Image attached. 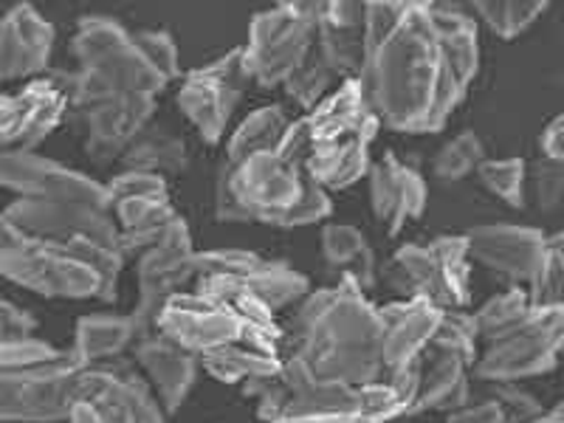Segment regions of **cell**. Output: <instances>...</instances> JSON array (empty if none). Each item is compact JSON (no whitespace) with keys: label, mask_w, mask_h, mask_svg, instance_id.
<instances>
[{"label":"cell","mask_w":564,"mask_h":423,"mask_svg":"<svg viewBox=\"0 0 564 423\" xmlns=\"http://www.w3.org/2000/svg\"><path fill=\"white\" fill-rule=\"evenodd\" d=\"M119 226V246L124 257H141L167 238L170 226L181 218L170 195L148 198H119L110 204Z\"/></svg>","instance_id":"cell-27"},{"label":"cell","mask_w":564,"mask_h":423,"mask_svg":"<svg viewBox=\"0 0 564 423\" xmlns=\"http://www.w3.org/2000/svg\"><path fill=\"white\" fill-rule=\"evenodd\" d=\"M330 209L308 170V116L294 119L276 148L224 159L215 181V215L224 224L296 229L325 220Z\"/></svg>","instance_id":"cell-3"},{"label":"cell","mask_w":564,"mask_h":423,"mask_svg":"<svg viewBox=\"0 0 564 423\" xmlns=\"http://www.w3.org/2000/svg\"><path fill=\"white\" fill-rule=\"evenodd\" d=\"M85 401L102 423H167V412L148 379L130 361L85 365L70 381V406Z\"/></svg>","instance_id":"cell-13"},{"label":"cell","mask_w":564,"mask_h":423,"mask_svg":"<svg viewBox=\"0 0 564 423\" xmlns=\"http://www.w3.org/2000/svg\"><path fill=\"white\" fill-rule=\"evenodd\" d=\"M124 170H139V173H155V175H181L189 164V153H186L184 139L170 133L167 128H148L141 130L130 148L124 150L122 159Z\"/></svg>","instance_id":"cell-31"},{"label":"cell","mask_w":564,"mask_h":423,"mask_svg":"<svg viewBox=\"0 0 564 423\" xmlns=\"http://www.w3.org/2000/svg\"><path fill=\"white\" fill-rule=\"evenodd\" d=\"M65 350L48 345V341L29 336V339L18 341H0V372H14V370H29V367L52 365L63 356Z\"/></svg>","instance_id":"cell-41"},{"label":"cell","mask_w":564,"mask_h":423,"mask_svg":"<svg viewBox=\"0 0 564 423\" xmlns=\"http://www.w3.org/2000/svg\"><path fill=\"white\" fill-rule=\"evenodd\" d=\"M542 153L547 159L564 161V113L556 116L545 128V133H542Z\"/></svg>","instance_id":"cell-47"},{"label":"cell","mask_w":564,"mask_h":423,"mask_svg":"<svg viewBox=\"0 0 564 423\" xmlns=\"http://www.w3.org/2000/svg\"><path fill=\"white\" fill-rule=\"evenodd\" d=\"M477 178L486 186L494 198H500L502 204L511 209H522L525 206V181H528V164L522 159H500V161H482L477 167Z\"/></svg>","instance_id":"cell-38"},{"label":"cell","mask_w":564,"mask_h":423,"mask_svg":"<svg viewBox=\"0 0 564 423\" xmlns=\"http://www.w3.org/2000/svg\"><path fill=\"white\" fill-rule=\"evenodd\" d=\"M65 423H102V417H99V412L94 410L90 404H85V401H77V404L70 406L68 421H65Z\"/></svg>","instance_id":"cell-48"},{"label":"cell","mask_w":564,"mask_h":423,"mask_svg":"<svg viewBox=\"0 0 564 423\" xmlns=\"http://www.w3.org/2000/svg\"><path fill=\"white\" fill-rule=\"evenodd\" d=\"M491 398L500 401L502 410H506L508 421L511 423H531L533 417H539L545 412L542 401H539L533 392L522 390L517 381H502V384H491Z\"/></svg>","instance_id":"cell-44"},{"label":"cell","mask_w":564,"mask_h":423,"mask_svg":"<svg viewBox=\"0 0 564 423\" xmlns=\"http://www.w3.org/2000/svg\"><path fill=\"white\" fill-rule=\"evenodd\" d=\"M533 308H564V235H547V249L528 285Z\"/></svg>","instance_id":"cell-36"},{"label":"cell","mask_w":564,"mask_h":423,"mask_svg":"<svg viewBox=\"0 0 564 423\" xmlns=\"http://www.w3.org/2000/svg\"><path fill=\"white\" fill-rule=\"evenodd\" d=\"M0 231L37 240H97V243L122 249L113 212L90 204H74V200H12L3 209Z\"/></svg>","instance_id":"cell-17"},{"label":"cell","mask_w":564,"mask_h":423,"mask_svg":"<svg viewBox=\"0 0 564 423\" xmlns=\"http://www.w3.org/2000/svg\"><path fill=\"white\" fill-rule=\"evenodd\" d=\"M384 319L352 276L308 294L282 325L280 379L289 384L370 387L384 381Z\"/></svg>","instance_id":"cell-2"},{"label":"cell","mask_w":564,"mask_h":423,"mask_svg":"<svg viewBox=\"0 0 564 423\" xmlns=\"http://www.w3.org/2000/svg\"><path fill=\"white\" fill-rule=\"evenodd\" d=\"M195 251L193 235L184 218L170 226L167 238L155 249L139 257L135 263V285H139V300H135L133 319L139 325L141 336L155 334V319L164 311L175 294H184L195 285Z\"/></svg>","instance_id":"cell-15"},{"label":"cell","mask_w":564,"mask_h":423,"mask_svg":"<svg viewBox=\"0 0 564 423\" xmlns=\"http://www.w3.org/2000/svg\"><path fill=\"white\" fill-rule=\"evenodd\" d=\"M443 308L430 300H398L381 305L384 334H381V359L384 381L412 365H421L441 325Z\"/></svg>","instance_id":"cell-22"},{"label":"cell","mask_w":564,"mask_h":423,"mask_svg":"<svg viewBox=\"0 0 564 423\" xmlns=\"http://www.w3.org/2000/svg\"><path fill=\"white\" fill-rule=\"evenodd\" d=\"M471 263L528 289L547 249V235L531 226L488 224L466 231Z\"/></svg>","instance_id":"cell-21"},{"label":"cell","mask_w":564,"mask_h":423,"mask_svg":"<svg viewBox=\"0 0 564 423\" xmlns=\"http://www.w3.org/2000/svg\"><path fill=\"white\" fill-rule=\"evenodd\" d=\"M322 257L339 276H352L361 289L376 285V257L365 231L347 224H327L322 229Z\"/></svg>","instance_id":"cell-30"},{"label":"cell","mask_w":564,"mask_h":423,"mask_svg":"<svg viewBox=\"0 0 564 423\" xmlns=\"http://www.w3.org/2000/svg\"><path fill=\"white\" fill-rule=\"evenodd\" d=\"M85 367L77 350L52 365L0 372V417L7 423H63L70 412V381Z\"/></svg>","instance_id":"cell-14"},{"label":"cell","mask_w":564,"mask_h":423,"mask_svg":"<svg viewBox=\"0 0 564 423\" xmlns=\"http://www.w3.org/2000/svg\"><path fill=\"white\" fill-rule=\"evenodd\" d=\"M528 181L533 189V204L539 212H553L564 198V161L542 159L528 170Z\"/></svg>","instance_id":"cell-42"},{"label":"cell","mask_w":564,"mask_h":423,"mask_svg":"<svg viewBox=\"0 0 564 423\" xmlns=\"http://www.w3.org/2000/svg\"><path fill=\"white\" fill-rule=\"evenodd\" d=\"M68 90L54 79H34L0 99V141L3 153H32L68 116Z\"/></svg>","instance_id":"cell-19"},{"label":"cell","mask_w":564,"mask_h":423,"mask_svg":"<svg viewBox=\"0 0 564 423\" xmlns=\"http://www.w3.org/2000/svg\"><path fill=\"white\" fill-rule=\"evenodd\" d=\"M564 350V308H533L520 325L482 341L475 376L486 384L525 381L551 372Z\"/></svg>","instance_id":"cell-11"},{"label":"cell","mask_w":564,"mask_h":423,"mask_svg":"<svg viewBox=\"0 0 564 423\" xmlns=\"http://www.w3.org/2000/svg\"><path fill=\"white\" fill-rule=\"evenodd\" d=\"M480 68L475 18L443 3H367L361 88L395 133H435Z\"/></svg>","instance_id":"cell-1"},{"label":"cell","mask_w":564,"mask_h":423,"mask_svg":"<svg viewBox=\"0 0 564 423\" xmlns=\"http://www.w3.org/2000/svg\"><path fill=\"white\" fill-rule=\"evenodd\" d=\"M446 423H511L508 421L506 410H502L500 401H480V404H466L460 410L449 412Z\"/></svg>","instance_id":"cell-46"},{"label":"cell","mask_w":564,"mask_h":423,"mask_svg":"<svg viewBox=\"0 0 564 423\" xmlns=\"http://www.w3.org/2000/svg\"><path fill=\"white\" fill-rule=\"evenodd\" d=\"M381 119L359 79H347L308 113V170L316 184L347 189L370 170V144Z\"/></svg>","instance_id":"cell-6"},{"label":"cell","mask_w":564,"mask_h":423,"mask_svg":"<svg viewBox=\"0 0 564 423\" xmlns=\"http://www.w3.org/2000/svg\"><path fill=\"white\" fill-rule=\"evenodd\" d=\"M68 90V116L85 139V150L97 164H110L124 155L130 141L153 122L155 97L119 90L85 77L83 70L59 74Z\"/></svg>","instance_id":"cell-7"},{"label":"cell","mask_w":564,"mask_h":423,"mask_svg":"<svg viewBox=\"0 0 564 423\" xmlns=\"http://www.w3.org/2000/svg\"><path fill=\"white\" fill-rule=\"evenodd\" d=\"M200 367L209 372L212 379L220 381V384H251V381H265L280 376V359H271L263 352L251 350L246 345H231L224 350L206 352L200 356Z\"/></svg>","instance_id":"cell-32"},{"label":"cell","mask_w":564,"mask_h":423,"mask_svg":"<svg viewBox=\"0 0 564 423\" xmlns=\"http://www.w3.org/2000/svg\"><path fill=\"white\" fill-rule=\"evenodd\" d=\"M531 311V294H528V289H522V285H511V289L502 291V294L491 296V300L482 302L480 308L475 311L480 341H488L494 339V336L506 334L508 327L520 325Z\"/></svg>","instance_id":"cell-34"},{"label":"cell","mask_w":564,"mask_h":423,"mask_svg":"<svg viewBox=\"0 0 564 423\" xmlns=\"http://www.w3.org/2000/svg\"><path fill=\"white\" fill-rule=\"evenodd\" d=\"M384 276L398 300H430L443 311H463L471 300L468 238L443 235L426 246H401Z\"/></svg>","instance_id":"cell-8"},{"label":"cell","mask_w":564,"mask_h":423,"mask_svg":"<svg viewBox=\"0 0 564 423\" xmlns=\"http://www.w3.org/2000/svg\"><path fill=\"white\" fill-rule=\"evenodd\" d=\"M139 339L141 334L133 316L90 314L77 322L70 347L77 350L85 365H102V361L122 359V352L130 350Z\"/></svg>","instance_id":"cell-29"},{"label":"cell","mask_w":564,"mask_h":423,"mask_svg":"<svg viewBox=\"0 0 564 423\" xmlns=\"http://www.w3.org/2000/svg\"><path fill=\"white\" fill-rule=\"evenodd\" d=\"M133 356L135 367L148 379V384L153 387L164 412L175 415L184 406L195 379H198V356H193V352L161 334L141 336L133 345Z\"/></svg>","instance_id":"cell-24"},{"label":"cell","mask_w":564,"mask_h":423,"mask_svg":"<svg viewBox=\"0 0 564 423\" xmlns=\"http://www.w3.org/2000/svg\"><path fill=\"white\" fill-rule=\"evenodd\" d=\"M370 204L384 235L395 238L426 209V184L417 170L404 164L395 153H384V159L370 164Z\"/></svg>","instance_id":"cell-23"},{"label":"cell","mask_w":564,"mask_h":423,"mask_svg":"<svg viewBox=\"0 0 564 423\" xmlns=\"http://www.w3.org/2000/svg\"><path fill=\"white\" fill-rule=\"evenodd\" d=\"M0 181L18 198L74 200V204L110 209L108 186L79 173V170H70L37 153L0 155Z\"/></svg>","instance_id":"cell-18"},{"label":"cell","mask_w":564,"mask_h":423,"mask_svg":"<svg viewBox=\"0 0 564 423\" xmlns=\"http://www.w3.org/2000/svg\"><path fill=\"white\" fill-rule=\"evenodd\" d=\"M322 3H280L251 20L243 63L260 88L285 85L316 48Z\"/></svg>","instance_id":"cell-9"},{"label":"cell","mask_w":564,"mask_h":423,"mask_svg":"<svg viewBox=\"0 0 564 423\" xmlns=\"http://www.w3.org/2000/svg\"><path fill=\"white\" fill-rule=\"evenodd\" d=\"M430 347L455 352L463 361H468V365H471V372H475V365L477 359H480L482 350L475 314H466V311H443L441 325H437V334Z\"/></svg>","instance_id":"cell-37"},{"label":"cell","mask_w":564,"mask_h":423,"mask_svg":"<svg viewBox=\"0 0 564 423\" xmlns=\"http://www.w3.org/2000/svg\"><path fill=\"white\" fill-rule=\"evenodd\" d=\"M336 74L330 68H327L325 59L319 57V52L314 48V54L308 57V63L302 65L300 70H296L294 77L285 83V90H289V97L294 99V102H300L302 108L314 110L316 105L325 102L330 94H334V83H336Z\"/></svg>","instance_id":"cell-40"},{"label":"cell","mask_w":564,"mask_h":423,"mask_svg":"<svg viewBox=\"0 0 564 423\" xmlns=\"http://www.w3.org/2000/svg\"><path fill=\"white\" fill-rule=\"evenodd\" d=\"M249 83L243 45H240L215 63L189 70L181 83L175 102H178L181 113L195 124L206 144H218Z\"/></svg>","instance_id":"cell-16"},{"label":"cell","mask_w":564,"mask_h":423,"mask_svg":"<svg viewBox=\"0 0 564 423\" xmlns=\"http://www.w3.org/2000/svg\"><path fill=\"white\" fill-rule=\"evenodd\" d=\"M531 423H564V398L553 410H545L539 417H533Z\"/></svg>","instance_id":"cell-49"},{"label":"cell","mask_w":564,"mask_h":423,"mask_svg":"<svg viewBox=\"0 0 564 423\" xmlns=\"http://www.w3.org/2000/svg\"><path fill=\"white\" fill-rule=\"evenodd\" d=\"M209 274L235 276V280L246 282L274 311H285L294 302L300 305L311 294L308 276L291 269L289 263L265 260V257L243 249L198 251V257H195V280Z\"/></svg>","instance_id":"cell-20"},{"label":"cell","mask_w":564,"mask_h":423,"mask_svg":"<svg viewBox=\"0 0 564 423\" xmlns=\"http://www.w3.org/2000/svg\"><path fill=\"white\" fill-rule=\"evenodd\" d=\"M291 119L285 116V110L280 105H269V108H260L235 130V135L226 144L224 159H240V155L257 153V150L276 148L282 141V135L289 133Z\"/></svg>","instance_id":"cell-33"},{"label":"cell","mask_w":564,"mask_h":423,"mask_svg":"<svg viewBox=\"0 0 564 423\" xmlns=\"http://www.w3.org/2000/svg\"><path fill=\"white\" fill-rule=\"evenodd\" d=\"M135 43L144 52V57L150 59L155 70H159L161 77L173 83L178 77V48H175V40L170 37L167 32H133Z\"/></svg>","instance_id":"cell-43"},{"label":"cell","mask_w":564,"mask_h":423,"mask_svg":"<svg viewBox=\"0 0 564 423\" xmlns=\"http://www.w3.org/2000/svg\"><path fill=\"white\" fill-rule=\"evenodd\" d=\"M475 9L497 37L511 40L531 29L545 14L547 3H539V0H480V3H475Z\"/></svg>","instance_id":"cell-35"},{"label":"cell","mask_w":564,"mask_h":423,"mask_svg":"<svg viewBox=\"0 0 564 423\" xmlns=\"http://www.w3.org/2000/svg\"><path fill=\"white\" fill-rule=\"evenodd\" d=\"M367 3H322L316 52L341 83L359 79L365 68Z\"/></svg>","instance_id":"cell-26"},{"label":"cell","mask_w":564,"mask_h":423,"mask_svg":"<svg viewBox=\"0 0 564 423\" xmlns=\"http://www.w3.org/2000/svg\"><path fill=\"white\" fill-rule=\"evenodd\" d=\"M74 54L85 77L110 85V88L159 97L170 85L144 57L133 32L102 14L79 20L77 34H74Z\"/></svg>","instance_id":"cell-12"},{"label":"cell","mask_w":564,"mask_h":423,"mask_svg":"<svg viewBox=\"0 0 564 423\" xmlns=\"http://www.w3.org/2000/svg\"><path fill=\"white\" fill-rule=\"evenodd\" d=\"M54 48V26L32 3H18L0 23V77L26 79L48 65Z\"/></svg>","instance_id":"cell-25"},{"label":"cell","mask_w":564,"mask_h":423,"mask_svg":"<svg viewBox=\"0 0 564 423\" xmlns=\"http://www.w3.org/2000/svg\"><path fill=\"white\" fill-rule=\"evenodd\" d=\"M243 395L257 398L265 423H390L410 417V404L390 384H289L280 376L251 381Z\"/></svg>","instance_id":"cell-5"},{"label":"cell","mask_w":564,"mask_h":423,"mask_svg":"<svg viewBox=\"0 0 564 423\" xmlns=\"http://www.w3.org/2000/svg\"><path fill=\"white\" fill-rule=\"evenodd\" d=\"M471 365L460 356L430 347L421 365V390L410 415L421 412H455L468 404L471 392Z\"/></svg>","instance_id":"cell-28"},{"label":"cell","mask_w":564,"mask_h":423,"mask_svg":"<svg viewBox=\"0 0 564 423\" xmlns=\"http://www.w3.org/2000/svg\"><path fill=\"white\" fill-rule=\"evenodd\" d=\"M486 161V150H482L480 135L466 130V133L455 135L449 144H443L441 153L435 155L432 173L441 181H463L471 170H477Z\"/></svg>","instance_id":"cell-39"},{"label":"cell","mask_w":564,"mask_h":423,"mask_svg":"<svg viewBox=\"0 0 564 423\" xmlns=\"http://www.w3.org/2000/svg\"><path fill=\"white\" fill-rule=\"evenodd\" d=\"M34 327H37V319H34L29 311L18 308L14 302L3 300L0 305V341H18L34 336Z\"/></svg>","instance_id":"cell-45"},{"label":"cell","mask_w":564,"mask_h":423,"mask_svg":"<svg viewBox=\"0 0 564 423\" xmlns=\"http://www.w3.org/2000/svg\"><path fill=\"white\" fill-rule=\"evenodd\" d=\"M122 249L97 240H37L0 231V271L48 300L113 302L124 269Z\"/></svg>","instance_id":"cell-4"},{"label":"cell","mask_w":564,"mask_h":423,"mask_svg":"<svg viewBox=\"0 0 564 423\" xmlns=\"http://www.w3.org/2000/svg\"><path fill=\"white\" fill-rule=\"evenodd\" d=\"M155 334L167 336L170 341L181 345L198 359L206 352L224 350L231 345H246L271 359H280L282 345V336L260 334L226 302L200 294L195 289L175 294L164 305L155 319Z\"/></svg>","instance_id":"cell-10"}]
</instances>
